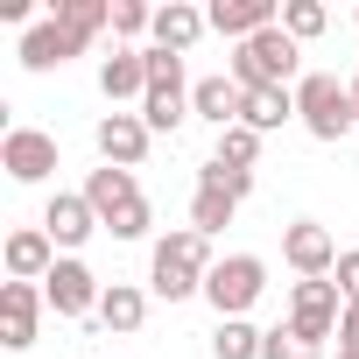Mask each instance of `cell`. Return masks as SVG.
<instances>
[{"instance_id": "obj_1", "label": "cell", "mask_w": 359, "mask_h": 359, "mask_svg": "<svg viewBox=\"0 0 359 359\" xmlns=\"http://www.w3.org/2000/svg\"><path fill=\"white\" fill-rule=\"evenodd\" d=\"M205 275H212V240L198 226H176L155 240V261H148V289L162 303H184V296H205Z\"/></svg>"}, {"instance_id": "obj_2", "label": "cell", "mask_w": 359, "mask_h": 359, "mask_svg": "<svg viewBox=\"0 0 359 359\" xmlns=\"http://www.w3.org/2000/svg\"><path fill=\"white\" fill-rule=\"evenodd\" d=\"M296 71H303V43L275 22V29H261L254 43H240L233 50V85L240 92H268V85H296Z\"/></svg>"}, {"instance_id": "obj_3", "label": "cell", "mask_w": 359, "mask_h": 359, "mask_svg": "<svg viewBox=\"0 0 359 359\" xmlns=\"http://www.w3.org/2000/svg\"><path fill=\"white\" fill-rule=\"evenodd\" d=\"M296 120H303L317 141H345V134L359 127L352 85H338L331 71H303V78H296Z\"/></svg>"}, {"instance_id": "obj_4", "label": "cell", "mask_w": 359, "mask_h": 359, "mask_svg": "<svg viewBox=\"0 0 359 359\" xmlns=\"http://www.w3.org/2000/svg\"><path fill=\"white\" fill-rule=\"evenodd\" d=\"M141 120L148 134H176L191 120V85H184V57L176 50H155L148 43V99H141Z\"/></svg>"}, {"instance_id": "obj_5", "label": "cell", "mask_w": 359, "mask_h": 359, "mask_svg": "<svg viewBox=\"0 0 359 359\" xmlns=\"http://www.w3.org/2000/svg\"><path fill=\"white\" fill-rule=\"evenodd\" d=\"M261 289H268L261 254H226V261H212V275H205V303H212L219 317H247V310L261 303Z\"/></svg>"}, {"instance_id": "obj_6", "label": "cell", "mask_w": 359, "mask_h": 359, "mask_svg": "<svg viewBox=\"0 0 359 359\" xmlns=\"http://www.w3.org/2000/svg\"><path fill=\"white\" fill-rule=\"evenodd\" d=\"M338 317H345V296H338V282H331V275H324V282H296V289H289V331H296V338L324 345V338H338Z\"/></svg>"}, {"instance_id": "obj_7", "label": "cell", "mask_w": 359, "mask_h": 359, "mask_svg": "<svg viewBox=\"0 0 359 359\" xmlns=\"http://www.w3.org/2000/svg\"><path fill=\"white\" fill-rule=\"evenodd\" d=\"M43 296H50V310H57V317H92L106 289H99V275H92L78 254H64V261L43 275Z\"/></svg>"}, {"instance_id": "obj_8", "label": "cell", "mask_w": 359, "mask_h": 359, "mask_svg": "<svg viewBox=\"0 0 359 359\" xmlns=\"http://www.w3.org/2000/svg\"><path fill=\"white\" fill-rule=\"evenodd\" d=\"M0 169H8L15 184H43V176L57 169V134H43V127H8V134H0Z\"/></svg>"}, {"instance_id": "obj_9", "label": "cell", "mask_w": 359, "mask_h": 359, "mask_svg": "<svg viewBox=\"0 0 359 359\" xmlns=\"http://www.w3.org/2000/svg\"><path fill=\"white\" fill-rule=\"evenodd\" d=\"M282 261H289L303 282H324V275L338 268V240H331L317 219H296V226H282Z\"/></svg>"}, {"instance_id": "obj_10", "label": "cell", "mask_w": 359, "mask_h": 359, "mask_svg": "<svg viewBox=\"0 0 359 359\" xmlns=\"http://www.w3.org/2000/svg\"><path fill=\"white\" fill-rule=\"evenodd\" d=\"M43 282H0V345L29 352L36 345V317H43Z\"/></svg>"}, {"instance_id": "obj_11", "label": "cell", "mask_w": 359, "mask_h": 359, "mask_svg": "<svg viewBox=\"0 0 359 359\" xmlns=\"http://www.w3.org/2000/svg\"><path fill=\"white\" fill-rule=\"evenodd\" d=\"M92 141H99V155H106L113 169H141V155H148V141H155V134H148V120H141V113H106Z\"/></svg>"}, {"instance_id": "obj_12", "label": "cell", "mask_w": 359, "mask_h": 359, "mask_svg": "<svg viewBox=\"0 0 359 359\" xmlns=\"http://www.w3.org/2000/svg\"><path fill=\"white\" fill-rule=\"evenodd\" d=\"M43 233H50L64 254H78V247L99 233V212L85 205V191H57V198H50V212H43Z\"/></svg>"}, {"instance_id": "obj_13", "label": "cell", "mask_w": 359, "mask_h": 359, "mask_svg": "<svg viewBox=\"0 0 359 359\" xmlns=\"http://www.w3.org/2000/svg\"><path fill=\"white\" fill-rule=\"evenodd\" d=\"M71 57H85V43H78L57 15H43V22L22 36V64H29V71H64Z\"/></svg>"}, {"instance_id": "obj_14", "label": "cell", "mask_w": 359, "mask_h": 359, "mask_svg": "<svg viewBox=\"0 0 359 359\" xmlns=\"http://www.w3.org/2000/svg\"><path fill=\"white\" fill-rule=\"evenodd\" d=\"M205 22H212L219 36H233V43H254L261 29H275V22H282V8H275V0H212Z\"/></svg>"}, {"instance_id": "obj_15", "label": "cell", "mask_w": 359, "mask_h": 359, "mask_svg": "<svg viewBox=\"0 0 359 359\" xmlns=\"http://www.w3.org/2000/svg\"><path fill=\"white\" fill-rule=\"evenodd\" d=\"M57 261H64V254H57V240H50L43 226H22V233H8V282H43Z\"/></svg>"}, {"instance_id": "obj_16", "label": "cell", "mask_w": 359, "mask_h": 359, "mask_svg": "<svg viewBox=\"0 0 359 359\" xmlns=\"http://www.w3.org/2000/svg\"><path fill=\"white\" fill-rule=\"evenodd\" d=\"M85 205L99 212V226H113L127 205H141V184H134V169H113V162H106V169H92V176H85Z\"/></svg>"}, {"instance_id": "obj_17", "label": "cell", "mask_w": 359, "mask_h": 359, "mask_svg": "<svg viewBox=\"0 0 359 359\" xmlns=\"http://www.w3.org/2000/svg\"><path fill=\"white\" fill-rule=\"evenodd\" d=\"M191 113H198V120H212V127L226 134V127H240V120H247V92H240L233 78H198V85H191Z\"/></svg>"}, {"instance_id": "obj_18", "label": "cell", "mask_w": 359, "mask_h": 359, "mask_svg": "<svg viewBox=\"0 0 359 359\" xmlns=\"http://www.w3.org/2000/svg\"><path fill=\"white\" fill-rule=\"evenodd\" d=\"M99 92L120 106V99H148V50H113L106 64H99Z\"/></svg>"}, {"instance_id": "obj_19", "label": "cell", "mask_w": 359, "mask_h": 359, "mask_svg": "<svg viewBox=\"0 0 359 359\" xmlns=\"http://www.w3.org/2000/svg\"><path fill=\"white\" fill-rule=\"evenodd\" d=\"M205 29H212V22H205V8H191V0H169V8H155V50H176V57H184Z\"/></svg>"}, {"instance_id": "obj_20", "label": "cell", "mask_w": 359, "mask_h": 359, "mask_svg": "<svg viewBox=\"0 0 359 359\" xmlns=\"http://www.w3.org/2000/svg\"><path fill=\"white\" fill-rule=\"evenodd\" d=\"M289 120H296V85L247 92V120H240V127H254V134H275V127H289Z\"/></svg>"}, {"instance_id": "obj_21", "label": "cell", "mask_w": 359, "mask_h": 359, "mask_svg": "<svg viewBox=\"0 0 359 359\" xmlns=\"http://www.w3.org/2000/svg\"><path fill=\"white\" fill-rule=\"evenodd\" d=\"M141 317H148V296L134 289V282H106V296H99V324L106 331H141Z\"/></svg>"}, {"instance_id": "obj_22", "label": "cell", "mask_w": 359, "mask_h": 359, "mask_svg": "<svg viewBox=\"0 0 359 359\" xmlns=\"http://www.w3.org/2000/svg\"><path fill=\"white\" fill-rule=\"evenodd\" d=\"M261 345H268V331H254L247 317H219V331H212V359H261Z\"/></svg>"}, {"instance_id": "obj_23", "label": "cell", "mask_w": 359, "mask_h": 359, "mask_svg": "<svg viewBox=\"0 0 359 359\" xmlns=\"http://www.w3.org/2000/svg\"><path fill=\"white\" fill-rule=\"evenodd\" d=\"M50 15H57V22H64L78 43H92L99 29H113V0H57Z\"/></svg>"}, {"instance_id": "obj_24", "label": "cell", "mask_w": 359, "mask_h": 359, "mask_svg": "<svg viewBox=\"0 0 359 359\" xmlns=\"http://www.w3.org/2000/svg\"><path fill=\"white\" fill-rule=\"evenodd\" d=\"M233 212H240V198H226V191H198L191 198V226L212 240V233H226L233 226Z\"/></svg>"}, {"instance_id": "obj_25", "label": "cell", "mask_w": 359, "mask_h": 359, "mask_svg": "<svg viewBox=\"0 0 359 359\" xmlns=\"http://www.w3.org/2000/svg\"><path fill=\"white\" fill-rule=\"evenodd\" d=\"M198 191H226V198H240V205H247V191H254V169H233V162H219V155H212V162L198 169Z\"/></svg>"}, {"instance_id": "obj_26", "label": "cell", "mask_w": 359, "mask_h": 359, "mask_svg": "<svg viewBox=\"0 0 359 359\" xmlns=\"http://www.w3.org/2000/svg\"><path fill=\"white\" fill-rule=\"evenodd\" d=\"M324 0H282V29L296 36V43H310V36H324Z\"/></svg>"}, {"instance_id": "obj_27", "label": "cell", "mask_w": 359, "mask_h": 359, "mask_svg": "<svg viewBox=\"0 0 359 359\" xmlns=\"http://www.w3.org/2000/svg\"><path fill=\"white\" fill-rule=\"evenodd\" d=\"M113 36L134 50V36H155V8L148 0H113Z\"/></svg>"}, {"instance_id": "obj_28", "label": "cell", "mask_w": 359, "mask_h": 359, "mask_svg": "<svg viewBox=\"0 0 359 359\" xmlns=\"http://www.w3.org/2000/svg\"><path fill=\"white\" fill-rule=\"evenodd\" d=\"M219 162L254 169V162H261V134H254V127H226V134H219Z\"/></svg>"}, {"instance_id": "obj_29", "label": "cell", "mask_w": 359, "mask_h": 359, "mask_svg": "<svg viewBox=\"0 0 359 359\" xmlns=\"http://www.w3.org/2000/svg\"><path fill=\"white\" fill-rule=\"evenodd\" d=\"M317 352H324V345H310V338H296L289 324H282V331H268V345H261V359H317Z\"/></svg>"}, {"instance_id": "obj_30", "label": "cell", "mask_w": 359, "mask_h": 359, "mask_svg": "<svg viewBox=\"0 0 359 359\" xmlns=\"http://www.w3.org/2000/svg\"><path fill=\"white\" fill-rule=\"evenodd\" d=\"M148 219H155V212H148V198H141V205H127L106 233H113V240H141V233H148Z\"/></svg>"}, {"instance_id": "obj_31", "label": "cell", "mask_w": 359, "mask_h": 359, "mask_svg": "<svg viewBox=\"0 0 359 359\" xmlns=\"http://www.w3.org/2000/svg\"><path fill=\"white\" fill-rule=\"evenodd\" d=\"M331 282H338V296H345V303H359V247H352V254H338Z\"/></svg>"}, {"instance_id": "obj_32", "label": "cell", "mask_w": 359, "mask_h": 359, "mask_svg": "<svg viewBox=\"0 0 359 359\" xmlns=\"http://www.w3.org/2000/svg\"><path fill=\"white\" fill-rule=\"evenodd\" d=\"M338 359H359V303H345L338 317Z\"/></svg>"}, {"instance_id": "obj_33", "label": "cell", "mask_w": 359, "mask_h": 359, "mask_svg": "<svg viewBox=\"0 0 359 359\" xmlns=\"http://www.w3.org/2000/svg\"><path fill=\"white\" fill-rule=\"evenodd\" d=\"M352 106H359V71H352Z\"/></svg>"}]
</instances>
